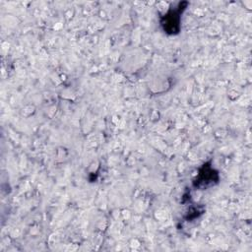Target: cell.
Wrapping results in <instances>:
<instances>
[{
  "mask_svg": "<svg viewBox=\"0 0 252 252\" xmlns=\"http://www.w3.org/2000/svg\"><path fill=\"white\" fill-rule=\"evenodd\" d=\"M188 3L180 2L177 6L169 10L160 20V25L165 33L176 34L180 31V20L183 11L186 9Z\"/></svg>",
  "mask_w": 252,
  "mask_h": 252,
  "instance_id": "cell-1",
  "label": "cell"
},
{
  "mask_svg": "<svg viewBox=\"0 0 252 252\" xmlns=\"http://www.w3.org/2000/svg\"><path fill=\"white\" fill-rule=\"evenodd\" d=\"M219 180H220L219 172L208 163H205L200 168L199 173L197 174L196 178L193 181V185L195 188L204 190L214 186L219 182Z\"/></svg>",
  "mask_w": 252,
  "mask_h": 252,
  "instance_id": "cell-2",
  "label": "cell"
}]
</instances>
